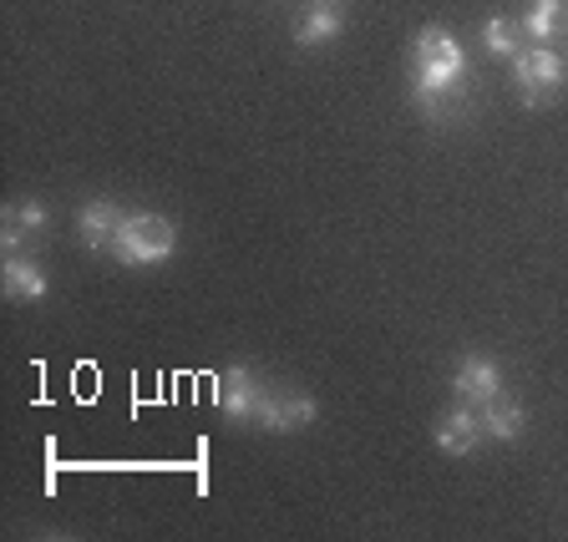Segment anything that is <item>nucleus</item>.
Instances as JSON below:
<instances>
[{
  "instance_id": "f257e3e1",
  "label": "nucleus",
  "mask_w": 568,
  "mask_h": 542,
  "mask_svg": "<svg viewBox=\"0 0 568 542\" xmlns=\"http://www.w3.org/2000/svg\"><path fill=\"white\" fill-rule=\"evenodd\" d=\"M178 254V228L163 213H128L118 228V244H112V259L122 269H153V264L173 259Z\"/></svg>"
},
{
  "instance_id": "f03ea898",
  "label": "nucleus",
  "mask_w": 568,
  "mask_h": 542,
  "mask_svg": "<svg viewBox=\"0 0 568 542\" xmlns=\"http://www.w3.org/2000/svg\"><path fill=\"white\" fill-rule=\"evenodd\" d=\"M412 82L416 86H467V51L447 25H422L412 41Z\"/></svg>"
},
{
  "instance_id": "7ed1b4c3",
  "label": "nucleus",
  "mask_w": 568,
  "mask_h": 542,
  "mask_svg": "<svg viewBox=\"0 0 568 542\" xmlns=\"http://www.w3.org/2000/svg\"><path fill=\"white\" fill-rule=\"evenodd\" d=\"M564 76H568L564 57L554 47H523L513 57V82H518L523 106H548L558 96V86H564Z\"/></svg>"
},
{
  "instance_id": "20e7f679",
  "label": "nucleus",
  "mask_w": 568,
  "mask_h": 542,
  "mask_svg": "<svg viewBox=\"0 0 568 542\" xmlns=\"http://www.w3.org/2000/svg\"><path fill=\"white\" fill-rule=\"evenodd\" d=\"M264 380L254 376V370L234 366L219 376V390H213V401H219V411H224L229 426H244V421H260V406H264Z\"/></svg>"
},
{
  "instance_id": "39448f33",
  "label": "nucleus",
  "mask_w": 568,
  "mask_h": 542,
  "mask_svg": "<svg viewBox=\"0 0 568 542\" xmlns=\"http://www.w3.org/2000/svg\"><path fill=\"white\" fill-rule=\"evenodd\" d=\"M320 416V406L310 401L305 390H264V406H260V421L264 431H274V437H284V431H305L310 421Z\"/></svg>"
},
{
  "instance_id": "423d86ee",
  "label": "nucleus",
  "mask_w": 568,
  "mask_h": 542,
  "mask_svg": "<svg viewBox=\"0 0 568 542\" xmlns=\"http://www.w3.org/2000/svg\"><path fill=\"white\" fill-rule=\"evenodd\" d=\"M452 396L462 406H487L493 396H503V366H497L493 355H467L452 376Z\"/></svg>"
},
{
  "instance_id": "0eeeda50",
  "label": "nucleus",
  "mask_w": 568,
  "mask_h": 542,
  "mask_svg": "<svg viewBox=\"0 0 568 542\" xmlns=\"http://www.w3.org/2000/svg\"><path fill=\"white\" fill-rule=\"evenodd\" d=\"M122 203L112 198H92L77 208V234H82L87 254H112V244H118V228H122Z\"/></svg>"
},
{
  "instance_id": "6e6552de",
  "label": "nucleus",
  "mask_w": 568,
  "mask_h": 542,
  "mask_svg": "<svg viewBox=\"0 0 568 542\" xmlns=\"http://www.w3.org/2000/svg\"><path fill=\"white\" fill-rule=\"evenodd\" d=\"M0 284H6V299H16V305H36V299L51 295L47 269H41L31 254H6V264H0Z\"/></svg>"
},
{
  "instance_id": "1a4fd4ad",
  "label": "nucleus",
  "mask_w": 568,
  "mask_h": 542,
  "mask_svg": "<svg viewBox=\"0 0 568 542\" xmlns=\"http://www.w3.org/2000/svg\"><path fill=\"white\" fill-rule=\"evenodd\" d=\"M47 218H51L47 203H36V198L6 203V213H0V244H6V254H26V238L41 234Z\"/></svg>"
},
{
  "instance_id": "9d476101",
  "label": "nucleus",
  "mask_w": 568,
  "mask_h": 542,
  "mask_svg": "<svg viewBox=\"0 0 568 542\" xmlns=\"http://www.w3.org/2000/svg\"><path fill=\"white\" fill-rule=\"evenodd\" d=\"M487 426L477 411H467V406H457V411H447L437 421V447L447 451V457H473L477 447H483Z\"/></svg>"
},
{
  "instance_id": "9b49d317",
  "label": "nucleus",
  "mask_w": 568,
  "mask_h": 542,
  "mask_svg": "<svg viewBox=\"0 0 568 542\" xmlns=\"http://www.w3.org/2000/svg\"><path fill=\"white\" fill-rule=\"evenodd\" d=\"M412 106L426 122H457L467 112V86H416L412 82Z\"/></svg>"
},
{
  "instance_id": "f8f14e48",
  "label": "nucleus",
  "mask_w": 568,
  "mask_h": 542,
  "mask_svg": "<svg viewBox=\"0 0 568 542\" xmlns=\"http://www.w3.org/2000/svg\"><path fill=\"white\" fill-rule=\"evenodd\" d=\"M341 31H345L341 0H315V6L305 11V25H300V47H305V51H320V47H331Z\"/></svg>"
},
{
  "instance_id": "ddd939ff",
  "label": "nucleus",
  "mask_w": 568,
  "mask_h": 542,
  "mask_svg": "<svg viewBox=\"0 0 568 542\" xmlns=\"http://www.w3.org/2000/svg\"><path fill=\"white\" fill-rule=\"evenodd\" d=\"M483 426H487V437L493 441H518L523 437V426H528V416H523L518 396H493V401L483 406Z\"/></svg>"
},
{
  "instance_id": "4468645a",
  "label": "nucleus",
  "mask_w": 568,
  "mask_h": 542,
  "mask_svg": "<svg viewBox=\"0 0 568 542\" xmlns=\"http://www.w3.org/2000/svg\"><path fill=\"white\" fill-rule=\"evenodd\" d=\"M564 6L568 0H532L528 16H523V35L528 41H554L564 31Z\"/></svg>"
},
{
  "instance_id": "2eb2a0df",
  "label": "nucleus",
  "mask_w": 568,
  "mask_h": 542,
  "mask_svg": "<svg viewBox=\"0 0 568 542\" xmlns=\"http://www.w3.org/2000/svg\"><path fill=\"white\" fill-rule=\"evenodd\" d=\"M483 41L493 57H518L523 51V21H513V16H493V21H483Z\"/></svg>"
}]
</instances>
